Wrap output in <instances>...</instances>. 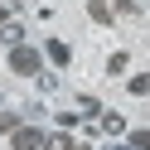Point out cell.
I'll return each instance as SVG.
<instances>
[{
	"label": "cell",
	"instance_id": "6da1fadb",
	"mask_svg": "<svg viewBox=\"0 0 150 150\" xmlns=\"http://www.w3.org/2000/svg\"><path fill=\"white\" fill-rule=\"evenodd\" d=\"M10 68L24 73V78H34V73H39V53L24 49V44H15V49H10Z\"/></svg>",
	"mask_w": 150,
	"mask_h": 150
},
{
	"label": "cell",
	"instance_id": "7a4b0ae2",
	"mask_svg": "<svg viewBox=\"0 0 150 150\" xmlns=\"http://www.w3.org/2000/svg\"><path fill=\"white\" fill-rule=\"evenodd\" d=\"M10 136H15V150H44V131L34 126H15Z\"/></svg>",
	"mask_w": 150,
	"mask_h": 150
},
{
	"label": "cell",
	"instance_id": "3957f363",
	"mask_svg": "<svg viewBox=\"0 0 150 150\" xmlns=\"http://www.w3.org/2000/svg\"><path fill=\"white\" fill-rule=\"evenodd\" d=\"M44 150H87V145H78L68 136H44Z\"/></svg>",
	"mask_w": 150,
	"mask_h": 150
},
{
	"label": "cell",
	"instance_id": "277c9868",
	"mask_svg": "<svg viewBox=\"0 0 150 150\" xmlns=\"http://www.w3.org/2000/svg\"><path fill=\"white\" fill-rule=\"evenodd\" d=\"M102 131L121 136V131H126V116H116V111H102Z\"/></svg>",
	"mask_w": 150,
	"mask_h": 150
},
{
	"label": "cell",
	"instance_id": "5b68a950",
	"mask_svg": "<svg viewBox=\"0 0 150 150\" xmlns=\"http://www.w3.org/2000/svg\"><path fill=\"white\" fill-rule=\"evenodd\" d=\"M126 87H131V92H136V97H145V92H150V73H136V78H131V82H126Z\"/></svg>",
	"mask_w": 150,
	"mask_h": 150
},
{
	"label": "cell",
	"instance_id": "8992f818",
	"mask_svg": "<svg viewBox=\"0 0 150 150\" xmlns=\"http://www.w3.org/2000/svg\"><path fill=\"white\" fill-rule=\"evenodd\" d=\"M0 39H5V44H20V24L5 20V24H0Z\"/></svg>",
	"mask_w": 150,
	"mask_h": 150
},
{
	"label": "cell",
	"instance_id": "52a82bcc",
	"mask_svg": "<svg viewBox=\"0 0 150 150\" xmlns=\"http://www.w3.org/2000/svg\"><path fill=\"white\" fill-rule=\"evenodd\" d=\"M49 58H53V63H68V44L53 39V44H49Z\"/></svg>",
	"mask_w": 150,
	"mask_h": 150
},
{
	"label": "cell",
	"instance_id": "ba28073f",
	"mask_svg": "<svg viewBox=\"0 0 150 150\" xmlns=\"http://www.w3.org/2000/svg\"><path fill=\"white\" fill-rule=\"evenodd\" d=\"M131 150H150V131H131Z\"/></svg>",
	"mask_w": 150,
	"mask_h": 150
},
{
	"label": "cell",
	"instance_id": "9c48e42d",
	"mask_svg": "<svg viewBox=\"0 0 150 150\" xmlns=\"http://www.w3.org/2000/svg\"><path fill=\"white\" fill-rule=\"evenodd\" d=\"M92 20H97V24H107V20H111V10L102 5V0H92Z\"/></svg>",
	"mask_w": 150,
	"mask_h": 150
},
{
	"label": "cell",
	"instance_id": "30bf717a",
	"mask_svg": "<svg viewBox=\"0 0 150 150\" xmlns=\"http://www.w3.org/2000/svg\"><path fill=\"white\" fill-rule=\"evenodd\" d=\"M15 126H20V121H15V116H10V111H5V116H0V131H5V136H10V131H15Z\"/></svg>",
	"mask_w": 150,
	"mask_h": 150
},
{
	"label": "cell",
	"instance_id": "8fae6325",
	"mask_svg": "<svg viewBox=\"0 0 150 150\" xmlns=\"http://www.w3.org/2000/svg\"><path fill=\"white\" fill-rule=\"evenodd\" d=\"M0 24H5V5H0Z\"/></svg>",
	"mask_w": 150,
	"mask_h": 150
},
{
	"label": "cell",
	"instance_id": "7c38bea8",
	"mask_svg": "<svg viewBox=\"0 0 150 150\" xmlns=\"http://www.w3.org/2000/svg\"><path fill=\"white\" fill-rule=\"evenodd\" d=\"M5 5H20V0H5Z\"/></svg>",
	"mask_w": 150,
	"mask_h": 150
}]
</instances>
